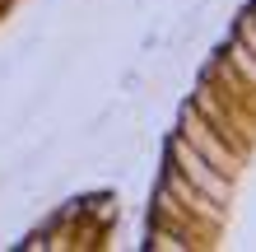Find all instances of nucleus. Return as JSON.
Returning <instances> with one entry per match:
<instances>
[{
    "instance_id": "1",
    "label": "nucleus",
    "mask_w": 256,
    "mask_h": 252,
    "mask_svg": "<svg viewBox=\"0 0 256 252\" xmlns=\"http://www.w3.org/2000/svg\"><path fill=\"white\" fill-rule=\"evenodd\" d=\"M172 159L182 164V173L191 177V187L200 191V196H210V201H224V196H228V182H224V177L214 173V164H210L200 150H191L186 140H177V145H172Z\"/></svg>"
},
{
    "instance_id": "2",
    "label": "nucleus",
    "mask_w": 256,
    "mask_h": 252,
    "mask_svg": "<svg viewBox=\"0 0 256 252\" xmlns=\"http://www.w3.org/2000/svg\"><path fill=\"white\" fill-rule=\"evenodd\" d=\"M186 140H191V145H200V154L210 159V164H219V168H228V164H233V154L214 140V131H210L200 117H196V122H186Z\"/></svg>"
},
{
    "instance_id": "3",
    "label": "nucleus",
    "mask_w": 256,
    "mask_h": 252,
    "mask_svg": "<svg viewBox=\"0 0 256 252\" xmlns=\"http://www.w3.org/2000/svg\"><path fill=\"white\" fill-rule=\"evenodd\" d=\"M228 61L242 70V80H247V84H256V52L247 47V42H238V47L228 52Z\"/></svg>"
},
{
    "instance_id": "4",
    "label": "nucleus",
    "mask_w": 256,
    "mask_h": 252,
    "mask_svg": "<svg viewBox=\"0 0 256 252\" xmlns=\"http://www.w3.org/2000/svg\"><path fill=\"white\" fill-rule=\"evenodd\" d=\"M242 42L256 52V19H247V24H242Z\"/></svg>"
}]
</instances>
